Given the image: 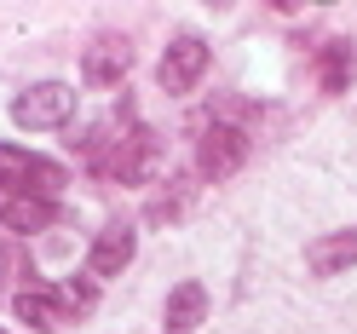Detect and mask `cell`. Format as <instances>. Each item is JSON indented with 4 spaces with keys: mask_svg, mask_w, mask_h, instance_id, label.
Returning a JSON list of instances; mask_svg holds the SVG:
<instances>
[{
    "mask_svg": "<svg viewBox=\"0 0 357 334\" xmlns=\"http://www.w3.org/2000/svg\"><path fill=\"white\" fill-rule=\"evenodd\" d=\"M155 167H162V139L150 127H132L121 139H109V155H98V173L116 185H144V179H155Z\"/></svg>",
    "mask_w": 357,
    "mask_h": 334,
    "instance_id": "6da1fadb",
    "label": "cell"
},
{
    "mask_svg": "<svg viewBox=\"0 0 357 334\" xmlns=\"http://www.w3.org/2000/svg\"><path fill=\"white\" fill-rule=\"evenodd\" d=\"M0 185H6L12 196H47V202H58V190L70 185V173H63L58 162H47V155L0 144Z\"/></svg>",
    "mask_w": 357,
    "mask_h": 334,
    "instance_id": "7a4b0ae2",
    "label": "cell"
},
{
    "mask_svg": "<svg viewBox=\"0 0 357 334\" xmlns=\"http://www.w3.org/2000/svg\"><path fill=\"white\" fill-rule=\"evenodd\" d=\"M70 116H75V86H70V81H35L29 93L12 98V121L29 127V132H40V127H63Z\"/></svg>",
    "mask_w": 357,
    "mask_h": 334,
    "instance_id": "3957f363",
    "label": "cell"
},
{
    "mask_svg": "<svg viewBox=\"0 0 357 334\" xmlns=\"http://www.w3.org/2000/svg\"><path fill=\"white\" fill-rule=\"evenodd\" d=\"M248 150H254V139H248L236 121H213V127H202L196 167H202V179H231V173L248 162Z\"/></svg>",
    "mask_w": 357,
    "mask_h": 334,
    "instance_id": "277c9868",
    "label": "cell"
},
{
    "mask_svg": "<svg viewBox=\"0 0 357 334\" xmlns=\"http://www.w3.org/2000/svg\"><path fill=\"white\" fill-rule=\"evenodd\" d=\"M202 75H208V40H202V35H178L173 47L162 52V63H155L162 93H190Z\"/></svg>",
    "mask_w": 357,
    "mask_h": 334,
    "instance_id": "5b68a950",
    "label": "cell"
},
{
    "mask_svg": "<svg viewBox=\"0 0 357 334\" xmlns=\"http://www.w3.org/2000/svg\"><path fill=\"white\" fill-rule=\"evenodd\" d=\"M132 254H139V231L116 219V225H104L93 236V248H86V277H98V282L104 277H121L127 265H132Z\"/></svg>",
    "mask_w": 357,
    "mask_h": 334,
    "instance_id": "8992f818",
    "label": "cell"
},
{
    "mask_svg": "<svg viewBox=\"0 0 357 334\" xmlns=\"http://www.w3.org/2000/svg\"><path fill=\"white\" fill-rule=\"evenodd\" d=\"M127 70H132V47L121 35H98L93 47L81 52V81L86 86H121Z\"/></svg>",
    "mask_w": 357,
    "mask_h": 334,
    "instance_id": "52a82bcc",
    "label": "cell"
},
{
    "mask_svg": "<svg viewBox=\"0 0 357 334\" xmlns=\"http://www.w3.org/2000/svg\"><path fill=\"white\" fill-rule=\"evenodd\" d=\"M12 311H17V317H24L29 328H40V334H58V328H70V323H75L70 300H63L58 288H40V282H29L24 294L12 300Z\"/></svg>",
    "mask_w": 357,
    "mask_h": 334,
    "instance_id": "ba28073f",
    "label": "cell"
},
{
    "mask_svg": "<svg viewBox=\"0 0 357 334\" xmlns=\"http://www.w3.org/2000/svg\"><path fill=\"white\" fill-rule=\"evenodd\" d=\"M351 265H357V225L305 242V271H311V277H346Z\"/></svg>",
    "mask_w": 357,
    "mask_h": 334,
    "instance_id": "9c48e42d",
    "label": "cell"
},
{
    "mask_svg": "<svg viewBox=\"0 0 357 334\" xmlns=\"http://www.w3.org/2000/svg\"><path fill=\"white\" fill-rule=\"evenodd\" d=\"M202 317H208V288L196 282V277H185L167 294V305H162V334H196Z\"/></svg>",
    "mask_w": 357,
    "mask_h": 334,
    "instance_id": "30bf717a",
    "label": "cell"
},
{
    "mask_svg": "<svg viewBox=\"0 0 357 334\" xmlns=\"http://www.w3.org/2000/svg\"><path fill=\"white\" fill-rule=\"evenodd\" d=\"M58 202H47V196H6L0 202V225L17 231V236H35V231H52L58 225Z\"/></svg>",
    "mask_w": 357,
    "mask_h": 334,
    "instance_id": "8fae6325",
    "label": "cell"
},
{
    "mask_svg": "<svg viewBox=\"0 0 357 334\" xmlns=\"http://www.w3.org/2000/svg\"><path fill=\"white\" fill-rule=\"evenodd\" d=\"M357 75V52H351V40H328V47L317 52V81H323V93H346Z\"/></svg>",
    "mask_w": 357,
    "mask_h": 334,
    "instance_id": "7c38bea8",
    "label": "cell"
}]
</instances>
